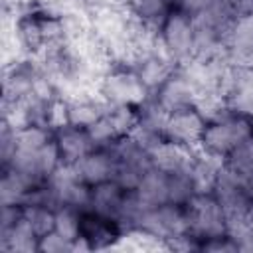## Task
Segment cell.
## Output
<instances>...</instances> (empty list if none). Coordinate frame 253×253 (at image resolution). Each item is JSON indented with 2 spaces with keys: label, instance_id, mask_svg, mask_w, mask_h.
I'll return each instance as SVG.
<instances>
[{
  "label": "cell",
  "instance_id": "6da1fadb",
  "mask_svg": "<svg viewBox=\"0 0 253 253\" xmlns=\"http://www.w3.org/2000/svg\"><path fill=\"white\" fill-rule=\"evenodd\" d=\"M251 136H253V117L231 111L225 119L206 125L200 146L210 154L225 158L233 146H237L239 142Z\"/></svg>",
  "mask_w": 253,
  "mask_h": 253
},
{
  "label": "cell",
  "instance_id": "7a4b0ae2",
  "mask_svg": "<svg viewBox=\"0 0 253 253\" xmlns=\"http://www.w3.org/2000/svg\"><path fill=\"white\" fill-rule=\"evenodd\" d=\"M190 233L200 239L225 235V211L213 194H196L186 206Z\"/></svg>",
  "mask_w": 253,
  "mask_h": 253
},
{
  "label": "cell",
  "instance_id": "3957f363",
  "mask_svg": "<svg viewBox=\"0 0 253 253\" xmlns=\"http://www.w3.org/2000/svg\"><path fill=\"white\" fill-rule=\"evenodd\" d=\"M101 97L113 105L140 107L150 97V93L134 69L113 67L101 81Z\"/></svg>",
  "mask_w": 253,
  "mask_h": 253
},
{
  "label": "cell",
  "instance_id": "277c9868",
  "mask_svg": "<svg viewBox=\"0 0 253 253\" xmlns=\"http://www.w3.org/2000/svg\"><path fill=\"white\" fill-rule=\"evenodd\" d=\"M160 38L178 61V67L194 57V18L174 8L162 24Z\"/></svg>",
  "mask_w": 253,
  "mask_h": 253
},
{
  "label": "cell",
  "instance_id": "5b68a950",
  "mask_svg": "<svg viewBox=\"0 0 253 253\" xmlns=\"http://www.w3.org/2000/svg\"><path fill=\"white\" fill-rule=\"evenodd\" d=\"M206 125H208V121L194 107L180 109V111L170 113V119H168L166 130H164V138L180 142L190 148H198L202 142Z\"/></svg>",
  "mask_w": 253,
  "mask_h": 253
},
{
  "label": "cell",
  "instance_id": "8992f818",
  "mask_svg": "<svg viewBox=\"0 0 253 253\" xmlns=\"http://www.w3.org/2000/svg\"><path fill=\"white\" fill-rule=\"evenodd\" d=\"M148 154H150L152 168H158L166 174H176L182 170H190V166L196 158V148H190L180 142L164 138Z\"/></svg>",
  "mask_w": 253,
  "mask_h": 253
},
{
  "label": "cell",
  "instance_id": "52a82bcc",
  "mask_svg": "<svg viewBox=\"0 0 253 253\" xmlns=\"http://www.w3.org/2000/svg\"><path fill=\"white\" fill-rule=\"evenodd\" d=\"M156 101L170 113L174 111H180V109H188V107H194L196 103V97H198V91L196 87L188 81V77L176 69L174 75L154 93Z\"/></svg>",
  "mask_w": 253,
  "mask_h": 253
},
{
  "label": "cell",
  "instance_id": "ba28073f",
  "mask_svg": "<svg viewBox=\"0 0 253 253\" xmlns=\"http://www.w3.org/2000/svg\"><path fill=\"white\" fill-rule=\"evenodd\" d=\"M81 235L89 241L93 249H111L113 243L119 239L121 229L117 221L103 217L91 210L81 211Z\"/></svg>",
  "mask_w": 253,
  "mask_h": 253
},
{
  "label": "cell",
  "instance_id": "9c48e42d",
  "mask_svg": "<svg viewBox=\"0 0 253 253\" xmlns=\"http://www.w3.org/2000/svg\"><path fill=\"white\" fill-rule=\"evenodd\" d=\"M75 170L79 178L89 184H101L105 180H113V170H115V158L107 148H95L93 152L85 154L75 162Z\"/></svg>",
  "mask_w": 253,
  "mask_h": 253
},
{
  "label": "cell",
  "instance_id": "30bf717a",
  "mask_svg": "<svg viewBox=\"0 0 253 253\" xmlns=\"http://www.w3.org/2000/svg\"><path fill=\"white\" fill-rule=\"evenodd\" d=\"M57 146H59V152H61V160L63 162H69V164H75L79 158H83L85 154L93 152L97 146L95 142L91 140L87 128H81V126H65L61 130H57L53 134Z\"/></svg>",
  "mask_w": 253,
  "mask_h": 253
},
{
  "label": "cell",
  "instance_id": "8fae6325",
  "mask_svg": "<svg viewBox=\"0 0 253 253\" xmlns=\"http://www.w3.org/2000/svg\"><path fill=\"white\" fill-rule=\"evenodd\" d=\"M125 192L126 190L121 188L115 180H105L101 184H95V186H91V206H89V210L103 215V217H109V219L117 221Z\"/></svg>",
  "mask_w": 253,
  "mask_h": 253
},
{
  "label": "cell",
  "instance_id": "7c38bea8",
  "mask_svg": "<svg viewBox=\"0 0 253 253\" xmlns=\"http://www.w3.org/2000/svg\"><path fill=\"white\" fill-rule=\"evenodd\" d=\"M16 36L28 57L43 51V36H42L38 10H24L16 18Z\"/></svg>",
  "mask_w": 253,
  "mask_h": 253
},
{
  "label": "cell",
  "instance_id": "4fadbf2b",
  "mask_svg": "<svg viewBox=\"0 0 253 253\" xmlns=\"http://www.w3.org/2000/svg\"><path fill=\"white\" fill-rule=\"evenodd\" d=\"M178 69L176 63L168 61V59H162L158 55H148L146 59H142L138 65H136V73L140 77V81L144 83V87L148 89L150 95H154L172 75L174 71Z\"/></svg>",
  "mask_w": 253,
  "mask_h": 253
},
{
  "label": "cell",
  "instance_id": "5bb4252c",
  "mask_svg": "<svg viewBox=\"0 0 253 253\" xmlns=\"http://www.w3.org/2000/svg\"><path fill=\"white\" fill-rule=\"evenodd\" d=\"M40 237L34 233L26 217H22L12 229L0 231V249L8 253H34L38 251Z\"/></svg>",
  "mask_w": 253,
  "mask_h": 253
},
{
  "label": "cell",
  "instance_id": "9a60e30c",
  "mask_svg": "<svg viewBox=\"0 0 253 253\" xmlns=\"http://www.w3.org/2000/svg\"><path fill=\"white\" fill-rule=\"evenodd\" d=\"M136 194L150 208L168 204V174L158 168L146 170L140 184L136 186Z\"/></svg>",
  "mask_w": 253,
  "mask_h": 253
},
{
  "label": "cell",
  "instance_id": "2e32d148",
  "mask_svg": "<svg viewBox=\"0 0 253 253\" xmlns=\"http://www.w3.org/2000/svg\"><path fill=\"white\" fill-rule=\"evenodd\" d=\"M111 249H115V251H132V253L158 251V249H166V241L148 233V231H144V229H140V227H132V229L121 231L119 239L113 243Z\"/></svg>",
  "mask_w": 253,
  "mask_h": 253
},
{
  "label": "cell",
  "instance_id": "e0dca14e",
  "mask_svg": "<svg viewBox=\"0 0 253 253\" xmlns=\"http://www.w3.org/2000/svg\"><path fill=\"white\" fill-rule=\"evenodd\" d=\"M253 47V14L233 20L227 38V59H233Z\"/></svg>",
  "mask_w": 253,
  "mask_h": 253
},
{
  "label": "cell",
  "instance_id": "ac0fdd59",
  "mask_svg": "<svg viewBox=\"0 0 253 253\" xmlns=\"http://www.w3.org/2000/svg\"><path fill=\"white\" fill-rule=\"evenodd\" d=\"M32 188L28 178L20 174L14 168H4L2 172V182H0V202L4 204H20L24 194Z\"/></svg>",
  "mask_w": 253,
  "mask_h": 253
},
{
  "label": "cell",
  "instance_id": "d6986e66",
  "mask_svg": "<svg viewBox=\"0 0 253 253\" xmlns=\"http://www.w3.org/2000/svg\"><path fill=\"white\" fill-rule=\"evenodd\" d=\"M196 196V188L190 176V170L168 174V204L186 206Z\"/></svg>",
  "mask_w": 253,
  "mask_h": 253
},
{
  "label": "cell",
  "instance_id": "ffe728a7",
  "mask_svg": "<svg viewBox=\"0 0 253 253\" xmlns=\"http://www.w3.org/2000/svg\"><path fill=\"white\" fill-rule=\"evenodd\" d=\"M107 117L111 119L119 136L130 134L140 123V113H138V107L134 105H111L107 111Z\"/></svg>",
  "mask_w": 253,
  "mask_h": 253
},
{
  "label": "cell",
  "instance_id": "44dd1931",
  "mask_svg": "<svg viewBox=\"0 0 253 253\" xmlns=\"http://www.w3.org/2000/svg\"><path fill=\"white\" fill-rule=\"evenodd\" d=\"M55 231L71 243L81 237V211L71 206L55 208Z\"/></svg>",
  "mask_w": 253,
  "mask_h": 253
},
{
  "label": "cell",
  "instance_id": "7402d4cb",
  "mask_svg": "<svg viewBox=\"0 0 253 253\" xmlns=\"http://www.w3.org/2000/svg\"><path fill=\"white\" fill-rule=\"evenodd\" d=\"M225 166H229L243 178H249L253 174V136L229 150V154L225 156Z\"/></svg>",
  "mask_w": 253,
  "mask_h": 253
},
{
  "label": "cell",
  "instance_id": "603a6c76",
  "mask_svg": "<svg viewBox=\"0 0 253 253\" xmlns=\"http://www.w3.org/2000/svg\"><path fill=\"white\" fill-rule=\"evenodd\" d=\"M24 217L32 225L38 237H43L55 229V208L49 206H24Z\"/></svg>",
  "mask_w": 253,
  "mask_h": 253
},
{
  "label": "cell",
  "instance_id": "cb8c5ba5",
  "mask_svg": "<svg viewBox=\"0 0 253 253\" xmlns=\"http://www.w3.org/2000/svg\"><path fill=\"white\" fill-rule=\"evenodd\" d=\"M16 134V146L20 150H40L43 144H47L53 138V130L40 125H28L20 130H14Z\"/></svg>",
  "mask_w": 253,
  "mask_h": 253
},
{
  "label": "cell",
  "instance_id": "d4e9b609",
  "mask_svg": "<svg viewBox=\"0 0 253 253\" xmlns=\"http://www.w3.org/2000/svg\"><path fill=\"white\" fill-rule=\"evenodd\" d=\"M174 10V6L168 0H144L134 12L136 18L144 20L146 24H150L156 30H162V24L166 22L168 14Z\"/></svg>",
  "mask_w": 253,
  "mask_h": 253
},
{
  "label": "cell",
  "instance_id": "484cf974",
  "mask_svg": "<svg viewBox=\"0 0 253 253\" xmlns=\"http://www.w3.org/2000/svg\"><path fill=\"white\" fill-rule=\"evenodd\" d=\"M150 170V168H148ZM146 168L130 164V162H119L115 160V170H113V180L125 188V190H136V186L140 184L142 176H144Z\"/></svg>",
  "mask_w": 253,
  "mask_h": 253
},
{
  "label": "cell",
  "instance_id": "4316f807",
  "mask_svg": "<svg viewBox=\"0 0 253 253\" xmlns=\"http://www.w3.org/2000/svg\"><path fill=\"white\" fill-rule=\"evenodd\" d=\"M36 158H38V170H40L42 176H45V178H49V176L55 172V168L63 162L55 138H51L47 144H43L40 150H36Z\"/></svg>",
  "mask_w": 253,
  "mask_h": 253
},
{
  "label": "cell",
  "instance_id": "83f0119b",
  "mask_svg": "<svg viewBox=\"0 0 253 253\" xmlns=\"http://www.w3.org/2000/svg\"><path fill=\"white\" fill-rule=\"evenodd\" d=\"M87 132H89V136H91V140L95 142L97 148H107L109 144H113L119 138V134H117V130H115V126H113V123L107 115H103L97 123H93L87 128Z\"/></svg>",
  "mask_w": 253,
  "mask_h": 253
},
{
  "label": "cell",
  "instance_id": "f1b7e54d",
  "mask_svg": "<svg viewBox=\"0 0 253 253\" xmlns=\"http://www.w3.org/2000/svg\"><path fill=\"white\" fill-rule=\"evenodd\" d=\"M65 126H69V103L63 97H55L47 105V128L55 134Z\"/></svg>",
  "mask_w": 253,
  "mask_h": 253
},
{
  "label": "cell",
  "instance_id": "f546056e",
  "mask_svg": "<svg viewBox=\"0 0 253 253\" xmlns=\"http://www.w3.org/2000/svg\"><path fill=\"white\" fill-rule=\"evenodd\" d=\"M38 251H40V253H71V251H73V243L67 241L65 237H61V235L53 229L51 233L40 237Z\"/></svg>",
  "mask_w": 253,
  "mask_h": 253
},
{
  "label": "cell",
  "instance_id": "4dcf8cb0",
  "mask_svg": "<svg viewBox=\"0 0 253 253\" xmlns=\"http://www.w3.org/2000/svg\"><path fill=\"white\" fill-rule=\"evenodd\" d=\"M16 134L14 130L2 123V132H0V158H2V168H8L12 162V156L16 154Z\"/></svg>",
  "mask_w": 253,
  "mask_h": 253
},
{
  "label": "cell",
  "instance_id": "1f68e13d",
  "mask_svg": "<svg viewBox=\"0 0 253 253\" xmlns=\"http://www.w3.org/2000/svg\"><path fill=\"white\" fill-rule=\"evenodd\" d=\"M206 4H208V0H176L174 8H178V10H182V12L190 14V16H196L198 12L204 10Z\"/></svg>",
  "mask_w": 253,
  "mask_h": 253
},
{
  "label": "cell",
  "instance_id": "d6a6232c",
  "mask_svg": "<svg viewBox=\"0 0 253 253\" xmlns=\"http://www.w3.org/2000/svg\"><path fill=\"white\" fill-rule=\"evenodd\" d=\"M229 6L233 10V16H247L253 14V0H229Z\"/></svg>",
  "mask_w": 253,
  "mask_h": 253
},
{
  "label": "cell",
  "instance_id": "836d02e7",
  "mask_svg": "<svg viewBox=\"0 0 253 253\" xmlns=\"http://www.w3.org/2000/svg\"><path fill=\"white\" fill-rule=\"evenodd\" d=\"M245 190H247V194H249L251 200H253V174H251L249 178H245Z\"/></svg>",
  "mask_w": 253,
  "mask_h": 253
},
{
  "label": "cell",
  "instance_id": "e575fe53",
  "mask_svg": "<svg viewBox=\"0 0 253 253\" xmlns=\"http://www.w3.org/2000/svg\"><path fill=\"white\" fill-rule=\"evenodd\" d=\"M142 2H144V0H125V4H126L130 10H136V8H138Z\"/></svg>",
  "mask_w": 253,
  "mask_h": 253
},
{
  "label": "cell",
  "instance_id": "d590c367",
  "mask_svg": "<svg viewBox=\"0 0 253 253\" xmlns=\"http://www.w3.org/2000/svg\"><path fill=\"white\" fill-rule=\"evenodd\" d=\"M168 2H170V4H172V6H176V0H168Z\"/></svg>",
  "mask_w": 253,
  "mask_h": 253
}]
</instances>
